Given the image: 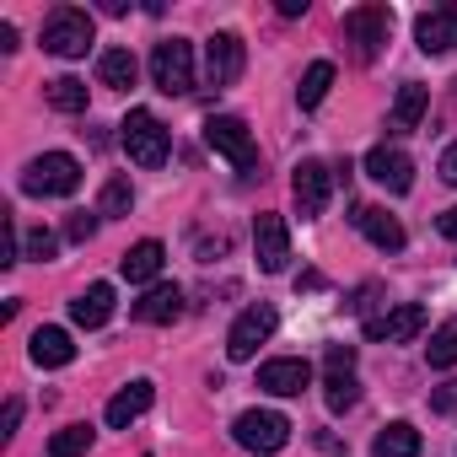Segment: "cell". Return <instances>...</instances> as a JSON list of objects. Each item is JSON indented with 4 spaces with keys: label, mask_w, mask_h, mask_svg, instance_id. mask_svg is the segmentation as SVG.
Listing matches in <instances>:
<instances>
[{
    "label": "cell",
    "mask_w": 457,
    "mask_h": 457,
    "mask_svg": "<svg viewBox=\"0 0 457 457\" xmlns=\"http://www.w3.org/2000/svg\"><path fill=\"white\" fill-rule=\"evenodd\" d=\"M253 259H259L264 275H286V264H291V232H286V220L270 215V210L253 220Z\"/></svg>",
    "instance_id": "11"
},
{
    "label": "cell",
    "mask_w": 457,
    "mask_h": 457,
    "mask_svg": "<svg viewBox=\"0 0 457 457\" xmlns=\"http://www.w3.org/2000/svg\"><path fill=\"white\" fill-rule=\"evenodd\" d=\"M350 220L366 232V243H371L377 253H398V248H403V226H398V215H387V210H377V204H355Z\"/></svg>",
    "instance_id": "16"
},
{
    "label": "cell",
    "mask_w": 457,
    "mask_h": 457,
    "mask_svg": "<svg viewBox=\"0 0 457 457\" xmlns=\"http://www.w3.org/2000/svg\"><path fill=\"white\" fill-rule=\"evenodd\" d=\"M108 318H113V286H108V280L87 286V291L71 302V323H76V328H103Z\"/></svg>",
    "instance_id": "21"
},
{
    "label": "cell",
    "mask_w": 457,
    "mask_h": 457,
    "mask_svg": "<svg viewBox=\"0 0 457 457\" xmlns=\"http://www.w3.org/2000/svg\"><path fill=\"white\" fill-rule=\"evenodd\" d=\"M323 403H328L334 414H350V409L361 403V377H355V371H328V382H323Z\"/></svg>",
    "instance_id": "26"
},
{
    "label": "cell",
    "mask_w": 457,
    "mask_h": 457,
    "mask_svg": "<svg viewBox=\"0 0 457 457\" xmlns=\"http://www.w3.org/2000/svg\"><path fill=\"white\" fill-rule=\"evenodd\" d=\"M204 145H210L215 156H226L237 172H253V167H259V140H253V129H248L237 113L204 119Z\"/></svg>",
    "instance_id": "5"
},
{
    "label": "cell",
    "mask_w": 457,
    "mask_h": 457,
    "mask_svg": "<svg viewBox=\"0 0 457 457\" xmlns=\"http://www.w3.org/2000/svg\"><path fill=\"white\" fill-rule=\"evenodd\" d=\"M44 103H49L54 113H87V81L54 76V81H44Z\"/></svg>",
    "instance_id": "25"
},
{
    "label": "cell",
    "mask_w": 457,
    "mask_h": 457,
    "mask_svg": "<svg viewBox=\"0 0 457 457\" xmlns=\"http://www.w3.org/2000/svg\"><path fill=\"white\" fill-rule=\"evenodd\" d=\"M430 409H436V414H457V382H441V387L430 393Z\"/></svg>",
    "instance_id": "34"
},
{
    "label": "cell",
    "mask_w": 457,
    "mask_h": 457,
    "mask_svg": "<svg viewBox=\"0 0 457 457\" xmlns=\"http://www.w3.org/2000/svg\"><path fill=\"white\" fill-rule=\"evenodd\" d=\"M92 38H97V22H92V12H81V6H54L49 17H44V49L49 54H60V60H81L87 49H92Z\"/></svg>",
    "instance_id": "2"
},
{
    "label": "cell",
    "mask_w": 457,
    "mask_h": 457,
    "mask_svg": "<svg viewBox=\"0 0 457 457\" xmlns=\"http://www.w3.org/2000/svg\"><path fill=\"white\" fill-rule=\"evenodd\" d=\"M92 441H97V430H92V425H65V430H54L49 457H87V452H92Z\"/></svg>",
    "instance_id": "29"
},
{
    "label": "cell",
    "mask_w": 457,
    "mask_h": 457,
    "mask_svg": "<svg viewBox=\"0 0 457 457\" xmlns=\"http://www.w3.org/2000/svg\"><path fill=\"white\" fill-rule=\"evenodd\" d=\"M28 355H33V366L60 371V366H71V361H76V345H71V334H65V328H38V334L28 339Z\"/></svg>",
    "instance_id": "22"
},
{
    "label": "cell",
    "mask_w": 457,
    "mask_h": 457,
    "mask_svg": "<svg viewBox=\"0 0 457 457\" xmlns=\"http://www.w3.org/2000/svg\"><path fill=\"white\" fill-rule=\"evenodd\" d=\"M17 425H22V398H12V403H6V414H0V436L12 441V436H17Z\"/></svg>",
    "instance_id": "36"
},
{
    "label": "cell",
    "mask_w": 457,
    "mask_h": 457,
    "mask_svg": "<svg viewBox=\"0 0 457 457\" xmlns=\"http://www.w3.org/2000/svg\"><path fill=\"white\" fill-rule=\"evenodd\" d=\"M307 382H312V366H307L302 355H275V361L259 366V387L275 393V398H296Z\"/></svg>",
    "instance_id": "14"
},
{
    "label": "cell",
    "mask_w": 457,
    "mask_h": 457,
    "mask_svg": "<svg viewBox=\"0 0 457 457\" xmlns=\"http://www.w3.org/2000/svg\"><path fill=\"white\" fill-rule=\"evenodd\" d=\"M387 33H393V12L387 6H355V12H345V44H350V54L361 65H371L382 54Z\"/></svg>",
    "instance_id": "7"
},
{
    "label": "cell",
    "mask_w": 457,
    "mask_h": 457,
    "mask_svg": "<svg viewBox=\"0 0 457 457\" xmlns=\"http://www.w3.org/2000/svg\"><path fill=\"white\" fill-rule=\"evenodd\" d=\"M425 108H430V92H425L420 81H403L398 97H393V108H387V135H409V129H420Z\"/></svg>",
    "instance_id": "17"
},
{
    "label": "cell",
    "mask_w": 457,
    "mask_h": 457,
    "mask_svg": "<svg viewBox=\"0 0 457 457\" xmlns=\"http://www.w3.org/2000/svg\"><path fill=\"white\" fill-rule=\"evenodd\" d=\"M232 441H237L243 452H253V457H275V452L291 441V420H286L280 409H243V414L232 420Z\"/></svg>",
    "instance_id": "4"
},
{
    "label": "cell",
    "mask_w": 457,
    "mask_h": 457,
    "mask_svg": "<svg viewBox=\"0 0 457 457\" xmlns=\"http://www.w3.org/2000/svg\"><path fill=\"white\" fill-rule=\"evenodd\" d=\"M436 172H441V183H452V188H457V140H452V145L441 151V162H436Z\"/></svg>",
    "instance_id": "35"
},
{
    "label": "cell",
    "mask_w": 457,
    "mask_h": 457,
    "mask_svg": "<svg viewBox=\"0 0 457 457\" xmlns=\"http://www.w3.org/2000/svg\"><path fill=\"white\" fill-rule=\"evenodd\" d=\"M243 65H248V44H243V33H215V38L204 44V81H210L215 92H220V87H237Z\"/></svg>",
    "instance_id": "9"
},
{
    "label": "cell",
    "mask_w": 457,
    "mask_h": 457,
    "mask_svg": "<svg viewBox=\"0 0 457 457\" xmlns=\"http://www.w3.org/2000/svg\"><path fill=\"white\" fill-rule=\"evenodd\" d=\"M291 194H296V210H302V220H318V215L328 210V194H334V172H328V162H318V156L296 162Z\"/></svg>",
    "instance_id": "10"
},
{
    "label": "cell",
    "mask_w": 457,
    "mask_h": 457,
    "mask_svg": "<svg viewBox=\"0 0 457 457\" xmlns=\"http://www.w3.org/2000/svg\"><path fill=\"white\" fill-rule=\"evenodd\" d=\"M280 17H307V0H280Z\"/></svg>",
    "instance_id": "40"
},
{
    "label": "cell",
    "mask_w": 457,
    "mask_h": 457,
    "mask_svg": "<svg viewBox=\"0 0 457 457\" xmlns=\"http://www.w3.org/2000/svg\"><path fill=\"white\" fill-rule=\"evenodd\" d=\"M420 328H425V307L420 302H398V307L366 318V339L371 345H409Z\"/></svg>",
    "instance_id": "13"
},
{
    "label": "cell",
    "mask_w": 457,
    "mask_h": 457,
    "mask_svg": "<svg viewBox=\"0 0 457 457\" xmlns=\"http://www.w3.org/2000/svg\"><path fill=\"white\" fill-rule=\"evenodd\" d=\"M328 87H334V65H328V60H312L307 76H302V87H296V103H302V108H318V103L328 97Z\"/></svg>",
    "instance_id": "28"
},
{
    "label": "cell",
    "mask_w": 457,
    "mask_h": 457,
    "mask_svg": "<svg viewBox=\"0 0 457 457\" xmlns=\"http://www.w3.org/2000/svg\"><path fill=\"white\" fill-rule=\"evenodd\" d=\"M135 318L140 323H178L183 318V291L172 280H156L140 302H135Z\"/></svg>",
    "instance_id": "20"
},
{
    "label": "cell",
    "mask_w": 457,
    "mask_h": 457,
    "mask_svg": "<svg viewBox=\"0 0 457 457\" xmlns=\"http://www.w3.org/2000/svg\"><path fill=\"white\" fill-rule=\"evenodd\" d=\"M129 210H135V183H129V178H108L103 194H97V215H103V220H119V215H129Z\"/></svg>",
    "instance_id": "27"
},
{
    "label": "cell",
    "mask_w": 457,
    "mask_h": 457,
    "mask_svg": "<svg viewBox=\"0 0 457 457\" xmlns=\"http://www.w3.org/2000/svg\"><path fill=\"white\" fill-rule=\"evenodd\" d=\"M425 361L436 366V371H446V366H457V318H446L436 334H430V345H425Z\"/></svg>",
    "instance_id": "30"
},
{
    "label": "cell",
    "mask_w": 457,
    "mask_h": 457,
    "mask_svg": "<svg viewBox=\"0 0 457 457\" xmlns=\"http://www.w3.org/2000/svg\"><path fill=\"white\" fill-rule=\"evenodd\" d=\"M414 44L425 54H452L457 49V6H436L414 22Z\"/></svg>",
    "instance_id": "15"
},
{
    "label": "cell",
    "mask_w": 457,
    "mask_h": 457,
    "mask_svg": "<svg viewBox=\"0 0 457 457\" xmlns=\"http://www.w3.org/2000/svg\"><path fill=\"white\" fill-rule=\"evenodd\" d=\"M323 366H328V371H355V345H328Z\"/></svg>",
    "instance_id": "33"
},
{
    "label": "cell",
    "mask_w": 457,
    "mask_h": 457,
    "mask_svg": "<svg viewBox=\"0 0 457 457\" xmlns=\"http://www.w3.org/2000/svg\"><path fill=\"white\" fill-rule=\"evenodd\" d=\"M17 49V28L12 22H0V54H12Z\"/></svg>",
    "instance_id": "39"
},
{
    "label": "cell",
    "mask_w": 457,
    "mask_h": 457,
    "mask_svg": "<svg viewBox=\"0 0 457 457\" xmlns=\"http://www.w3.org/2000/svg\"><path fill=\"white\" fill-rule=\"evenodd\" d=\"M92 232H97V210L87 215V210H71V220H65V243H92Z\"/></svg>",
    "instance_id": "31"
},
{
    "label": "cell",
    "mask_w": 457,
    "mask_h": 457,
    "mask_svg": "<svg viewBox=\"0 0 457 457\" xmlns=\"http://www.w3.org/2000/svg\"><path fill=\"white\" fill-rule=\"evenodd\" d=\"M280 328V318H275V307L270 302H253V307H243L237 312V323H232V334H226V361H253L259 355V345H270V334Z\"/></svg>",
    "instance_id": "8"
},
{
    "label": "cell",
    "mask_w": 457,
    "mask_h": 457,
    "mask_svg": "<svg viewBox=\"0 0 457 457\" xmlns=\"http://www.w3.org/2000/svg\"><path fill=\"white\" fill-rule=\"evenodd\" d=\"M436 232H441V237H452V243H457V204H452V210H446V215H441V220H436Z\"/></svg>",
    "instance_id": "38"
},
{
    "label": "cell",
    "mask_w": 457,
    "mask_h": 457,
    "mask_svg": "<svg viewBox=\"0 0 457 457\" xmlns=\"http://www.w3.org/2000/svg\"><path fill=\"white\" fill-rule=\"evenodd\" d=\"M0 264H22V253H17V220H6V248H0Z\"/></svg>",
    "instance_id": "37"
},
{
    "label": "cell",
    "mask_w": 457,
    "mask_h": 457,
    "mask_svg": "<svg viewBox=\"0 0 457 457\" xmlns=\"http://www.w3.org/2000/svg\"><path fill=\"white\" fill-rule=\"evenodd\" d=\"M425 452V436L409 425V420H393L377 441H371V457H420Z\"/></svg>",
    "instance_id": "24"
},
{
    "label": "cell",
    "mask_w": 457,
    "mask_h": 457,
    "mask_svg": "<svg viewBox=\"0 0 457 457\" xmlns=\"http://www.w3.org/2000/svg\"><path fill=\"white\" fill-rule=\"evenodd\" d=\"M135 76H140V65H135L129 49H103V54H97V87H108V92H129Z\"/></svg>",
    "instance_id": "23"
},
{
    "label": "cell",
    "mask_w": 457,
    "mask_h": 457,
    "mask_svg": "<svg viewBox=\"0 0 457 457\" xmlns=\"http://www.w3.org/2000/svg\"><path fill=\"white\" fill-rule=\"evenodd\" d=\"M162 264H167V248H162L156 237H145V243H135V248L119 259V275H124L129 286H151V280L162 275Z\"/></svg>",
    "instance_id": "19"
},
{
    "label": "cell",
    "mask_w": 457,
    "mask_h": 457,
    "mask_svg": "<svg viewBox=\"0 0 457 457\" xmlns=\"http://www.w3.org/2000/svg\"><path fill=\"white\" fill-rule=\"evenodd\" d=\"M119 145H124V156L135 167H162L167 151H172V135L151 108H129V119L119 124Z\"/></svg>",
    "instance_id": "1"
},
{
    "label": "cell",
    "mask_w": 457,
    "mask_h": 457,
    "mask_svg": "<svg viewBox=\"0 0 457 457\" xmlns=\"http://www.w3.org/2000/svg\"><path fill=\"white\" fill-rule=\"evenodd\" d=\"M54 248H60V237H54V232H44V226H38V232H28V259H33V264H49V259H54Z\"/></svg>",
    "instance_id": "32"
},
{
    "label": "cell",
    "mask_w": 457,
    "mask_h": 457,
    "mask_svg": "<svg viewBox=\"0 0 457 457\" xmlns=\"http://www.w3.org/2000/svg\"><path fill=\"white\" fill-rule=\"evenodd\" d=\"M151 398H156V387H151L145 377H135V382H129L124 393H113V398H108V409H103V420H108L113 430H124V425H135V420H140V414L151 409Z\"/></svg>",
    "instance_id": "18"
},
{
    "label": "cell",
    "mask_w": 457,
    "mask_h": 457,
    "mask_svg": "<svg viewBox=\"0 0 457 457\" xmlns=\"http://www.w3.org/2000/svg\"><path fill=\"white\" fill-rule=\"evenodd\" d=\"M81 188V162L71 151H44L22 167V194H38V199H65Z\"/></svg>",
    "instance_id": "3"
},
{
    "label": "cell",
    "mask_w": 457,
    "mask_h": 457,
    "mask_svg": "<svg viewBox=\"0 0 457 457\" xmlns=\"http://www.w3.org/2000/svg\"><path fill=\"white\" fill-rule=\"evenodd\" d=\"M361 167H366V178H371L377 188H387V194H409V188H414V162H409V151H398V145H371Z\"/></svg>",
    "instance_id": "12"
},
{
    "label": "cell",
    "mask_w": 457,
    "mask_h": 457,
    "mask_svg": "<svg viewBox=\"0 0 457 457\" xmlns=\"http://www.w3.org/2000/svg\"><path fill=\"white\" fill-rule=\"evenodd\" d=\"M151 87L167 97H183L194 87V44L188 38H162L151 49Z\"/></svg>",
    "instance_id": "6"
}]
</instances>
